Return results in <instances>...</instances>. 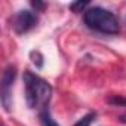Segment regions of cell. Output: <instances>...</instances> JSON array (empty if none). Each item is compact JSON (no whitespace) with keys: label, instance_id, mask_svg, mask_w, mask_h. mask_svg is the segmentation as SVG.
Masks as SVG:
<instances>
[{"label":"cell","instance_id":"6da1fadb","mask_svg":"<svg viewBox=\"0 0 126 126\" xmlns=\"http://www.w3.org/2000/svg\"><path fill=\"white\" fill-rule=\"evenodd\" d=\"M24 88L25 101L30 108H45L47 107L52 96V86L37 74L25 70L24 73Z\"/></svg>","mask_w":126,"mask_h":126},{"label":"cell","instance_id":"7a4b0ae2","mask_svg":"<svg viewBox=\"0 0 126 126\" xmlns=\"http://www.w3.org/2000/svg\"><path fill=\"white\" fill-rule=\"evenodd\" d=\"M83 21L88 28L102 34H117L120 31V24L117 16L113 12L99 6L89 8L83 15Z\"/></svg>","mask_w":126,"mask_h":126},{"label":"cell","instance_id":"3957f363","mask_svg":"<svg viewBox=\"0 0 126 126\" xmlns=\"http://www.w3.org/2000/svg\"><path fill=\"white\" fill-rule=\"evenodd\" d=\"M15 77H16V67L8 65L2 74V83H0V96H2V104L6 111H9L12 105V86Z\"/></svg>","mask_w":126,"mask_h":126},{"label":"cell","instance_id":"277c9868","mask_svg":"<svg viewBox=\"0 0 126 126\" xmlns=\"http://www.w3.org/2000/svg\"><path fill=\"white\" fill-rule=\"evenodd\" d=\"M37 24V15L31 11H19L12 19V28L16 34L28 33Z\"/></svg>","mask_w":126,"mask_h":126},{"label":"cell","instance_id":"5b68a950","mask_svg":"<svg viewBox=\"0 0 126 126\" xmlns=\"http://www.w3.org/2000/svg\"><path fill=\"white\" fill-rule=\"evenodd\" d=\"M39 119H40V125H42V126H59V125L52 119V114H50V111H49L47 107H45V108L40 110Z\"/></svg>","mask_w":126,"mask_h":126},{"label":"cell","instance_id":"8992f818","mask_svg":"<svg viewBox=\"0 0 126 126\" xmlns=\"http://www.w3.org/2000/svg\"><path fill=\"white\" fill-rule=\"evenodd\" d=\"M95 119H96V113L91 111V113H88L86 116H83L82 119H79V120L74 123V126H91Z\"/></svg>","mask_w":126,"mask_h":126},{"label":"cell","instance_id":"52a82bcc","mask_svg":"<svg viewBox=\"0 0 126 126\" xmlns=\"http://www.w3.org/2000/svg\"><path fill=\"white\" fill-rule=\"evenodd\" d=\"M89 2H83V0H80V2H74L70 5V9L73 12H86L89 8Z\"/></svg>","mask_w":126,"mask_h":126},{"label":"cell","instance_id":"ba28073f","mask_svg":"<svg viewBox=\"0 0 126 126\" xmlns=\"http://www.w3.org/2000/svg\"><path fill=\"white\" fill-rule=\"evenodd\" d=\"M108 104L116 105V107H126V98L125 96H119V95H113L107 99Z\"/></svg>","mask_w":126,"mask_h":126},{"label":"cell","instance_id":"9c48e42d","mask_svg":"<svg viewBox=\"0 0 126 126\" xmlns=\"http://www.w3.org/2000/svg\"><path fill=\"white\" fill-rule=\"evenodd\" d=\"M31 61H33V64L36 67H39V68L43 65V56H42L40 52H31Z\"/></svg>","mask_w":126,"mask_h":126},{"label":"cell","instance_id":"30bf717a","mask_svg":"<svg viewBox=\"0 0 126 126\" xmlns=\"http://www.w3.org/2000/svg\"><path fill=\"white\" fill-rule=\"evenodd\" d=\"M31 5H33V6H34L36 9H42V8L45 6V5H43L42 2H31Z\"/></svg>","mask_w":126,"mask_h":126},{"label":"cell","instance_id":"8fae6325","mask_svg":"<svg viewBox=\"0 0 126 126\" xmlns=\"http://www.w3.org/2000/svg\"><path fill=\"white\" fill-rule=\"evenodd\" d=\"M119 122L126 123V113H125V114H122V116H119Z\"/></svg>","mask_w":126,"mask_h":126}]
</instances>
